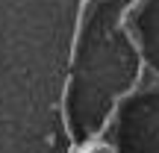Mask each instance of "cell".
<instances>
[{
    "instance_id": "obj_1",
    "label": "cell",
    "mask_w": 159,
    "mask_h": 153,
    "mask_svg": "<svg viewBox=\"0 0 159 153\" xmlns=\"http://www.w3.org/2000/svg\"><path fill=\"white\" fill-rule=\"evenodd\" d=\"M94 3H100V0H80V12H77V24H74V38H71L68 65L77 62V50H80V38H83V29H85V18H89V12H91Z\"/></svg>"
},
{
    "instance_id": "obj_2",
    "label": "cell",
    "mask_w": 159,
    "mask_h": 153,
    "mask_svg": "<svg viewBox=\"0 0 159 153\" xmlns=\"http://www.w3.org/2000/svg\"><path fill=\"white\" fill-rule=\"evenodd\" d=\"M71 83L74 79L65 77V85H62V97H59V112H62V130L68 136L71 147H77V136H74V127H71V118H68V94H71Z\"/></svg>"
}]
</instances>
